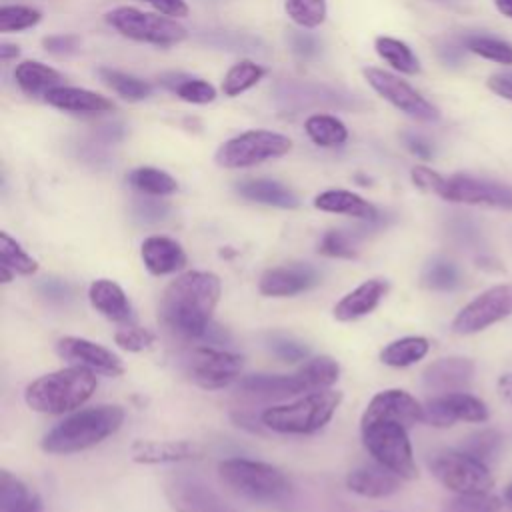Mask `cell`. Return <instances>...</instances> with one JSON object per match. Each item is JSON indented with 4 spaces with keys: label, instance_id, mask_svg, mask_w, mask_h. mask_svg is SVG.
I'll return each instance as SVG.
<instances>
[{
    "label": "cell",
    "instance_id": "b9f144b4",
    "mask_svg": "<svg viewBox=\"0 0 512 512\" xmlns=\"http://www.w3.org/2000/svg\"><path fill=\"white\" fill-rule=\"evenodd\" d=\"M286 14L302 28H316L326 20V0H284Z\"/></svg>",
    "mask_w": 512,
    "mask_h": 512
},
{
    "label": "cell",
    "instance_id": "5b68a950",
    "mask_svg": "<svg viewBox=\"0 0 512 512\" xmlns=\"http://www.w3.org/2000/svg\"><path fill=\"white\" fill-rule=\"evenodd\" d=\"M342 402V394L334 390L308 392L286 404L270 406L260 420L266 428L280 434H312L326 426Z\"/></svg>",
    "mask_w": 512,
    "mask_h": 512
},
{
    "label": "cell",
    "instance_id": "f546056e",
    "mask_svg": "<svg viewBox=\"0 0 512 512\" xmlns=\"http://www.w3.org/2000/svg\"><path fill=\"white\" fill-rule=\"evenodd\" d=\"M0 512H44L42 500L8 470L0 472Z\"/></svg>",
    "mask_w": 512,
    "mask_h": 512
},
{
    "label": "cell",
    "instance_id": "83f0119b",
    "mask_svg": "<svg viewBox=\"0 0 512 512\" xmlns=\"http://www.w3.org/2000/svg\"><path fill=\"white\" fill-rule=\"evenodd\" d=\"M238 388L242 392L260 396H288L308 392L298 370L294 374H248L238 378Z\"/></svg>",
    "mask_w": 512,
    "mask_h": 512
},
{
    "label": "cell",
    "instance_id": "d4e9b609",
    "mask_svg": "<svg viewBox=\"0 0 512 512\" xmlns=\"http://www.w3.org/2000/svg\"><path fill=\"white\" fill-rule=\"evenodd\" d=\"M314 206L322 212L346 214V216L368 220V222H378V218H380L378 210L368 200H364L362 196H358L350 190H342V188H330V190L320 192L314 198Z\"/></svg>",
    "mask_w": 512,
    "mask_h": 512
},
{
    "label": "cell",
    "instance_id": "f1b7e54d",
    "mask_svg": "<svg viewBox=\"0 0 512 512\" xmlns=\"http://www.w3.org/2000/svg\"><path fill=\"white\" fill-rule=\"evenodd\" d=\"M278 102H284L286 108H306L310 102L314 106L318 104H330V106H338V108H346V104L340 102V98H350L346 96H338L336 90L326 88V86H318V84H280L276 90Z\"/></svg>",
    "mask_w": 512,
    "mask_h": 512
},
{
    "label": "cell",
    "instance_id": "7bdbcfd3",
    "mask_svg": "<svg viewBox=\"0 0 512 512\" xmlns=\"http://www.w3.org/2000/svg\"><path fill=\"white\" fill-rule=\"evenodd\" d=\"M0 262L10 266L16 274H34L38 270V262L24 252V248L8 234L0 232Z\"/></svg>",
    "mask_w": 512,
    "mask_h": 512
},
{
    "label": "cell",
    "instance_id": "d6a6232c",
    "mask_svg": "<svg viewBox=\"0 0 512 512\" xmlns=\"http://www.w3.org/2000/svg\"><path fill=\"white\" fill-rule=\"evenodd\" d=\"M430 350V342L422 336H404L386 344L380 352V360L392 368H404L422 360Z\"/></svg>",
    "mask_w": 512,
    "mask_h": 512
},
{
    "label": "cell",
    "instance_id": "681fc988",
    "mask_svg": "<svg viewBox=\"0 0 512 512\" xmlns=\"http://www.w3.org/2000/svg\"><path fill=\"white\" fill-rule=\"evenodd\" d=\"M114 342L126 352H142L154 344V334L146 328L126 324L114 332Z\"/></svg>",
    "mask_w": 512,
    "mask_h": 512
},
{
    "label": "cell",
    "instance_id": "be15d7a7",
    "mask_svg": "<svg viewBox=\"0 0 512 512\" xmlns=\"http://www.w3.org/2000/svg\"><path fill=\"white\" fill-rule=\"evenodd\" d=\"M14 274H16V272H14L10 266H6V264L0 262V280H2L4 284H8V282L14 278Z\"/></svg>",
    "mask_w": 512,
    "mask_h": 512
},
{
    "label": "cell",
    "instance_id": "6f0895ef",
    "mask_svg": "<svg viewBox=\"0 0 512 512\" xmlns=\"http://www.w3.org/2000/svg\"><path fill=\"white\" fill-rule=\"evenodd\" d=\"M488 88L500 96V98H506V100H512V76H500V74H494L488 78Z\"/></svg>",
    "mask_w": 512,
    "mask_h": 512
},
{
    "label": "cell",
    "instance_id": "d6986e66",
    "mask_svg": "<svg viewBox=\"0 0 512 512\" xmlns=\"http://www.w3.org/2000/svg\"><path fill=\"white\" fill-rule=\"evenodd\" d=\"M474 362L462 356L440 358L426 366L422 372V386L434 394L464 392L472 384Z\"/></svg>",
    "mask_w": 512,
    "mask_h": 512
},
{
    "label": "cell",
    "instance_id": "11a10c76",
    "mask_svg": "<svg viewBox=\"0 0 512 512\" xmlns=\"http://www.w3.org/2000/svg\"><path fill=\"white\" fill-rule=\"evenodd\" d=\"M402 140H404L406 148H408L414 156H418V158H422V160H430V158L434 156V148H432L430 140H426L424 136L414 134V132H404V134H402Z\"/></svg>",
    "mask_w": 512,
    "mask_h": 512
},
{
    "label": "cell",
    "instance_id": "ba28073f",
    "mask_svg": "<svg viewBox=\"0 0 512 512\" xmlns=\"http://www.w3.org/2000/svg\"><path fill=\"white\" fill-rule=\"evenodd\" d=\"M292 148V140L272 130H246L224 144L214 154V160L222 168H250L268 160L282 158Z\"/></svg>",
    "mask_w": 512,
    "mask_h": 512
},
{
    "label": "cell",
    "instance_id": "7a4b0ae2",
    "mask_svg": "<svg viewBox=\"0 0 512 512\" xmlns=\"http://www.w3.org/2000/svg\"><path fill=\"white\" fill-rule=\"evenodd\" d=\"M124 422V410L114 404H100L82 408L42 436V450L48 454H74L88 450L114 432Z\"/></svg>",
    "mask_w": 512,
    "mask_h": 512
},
{
    "label": "cell",
    "instance_id": "816d5d0a",
    "mask_svg": "<svg viewBox=\"0 0 512 512\" xmlns=\"http://www.w3.org/2000/svg\"><path fill=\"white\" fill-rule=\"evenodd\" d=\"M42 46L50 52V54H56V56H68V54H74L80 46V40L78 36L74 34H54V36H46L42 40Z\"/></svg>",
    "mask_w": 512,
    "mask_h": 512
},
{
    "label": "cell",
    "instance_id": "836d02e7",
    "mask_svg": "<svg viewBox=\"0 0 512 512\" xmlns=\"http://www.w3.org/2000/svg\"><path fill=\"white\" fill-rule=\"evenodd\" d=\"M128 184L146 194V196H168L178 190L176 178H172L168 172L152 166H138L132 172H128Z\"/></svg>",
    "mask_w": 512,
    "mask_h": 512
},
{
    "label": "cell",
    "instance_id": "8fae6325",
    "mask_svg": "<svg viewBox=\"0 0 512 512\" xmlns=\"http://www.w3.org/2000/svg\"><path fill=\"white\" fill-rule=\"evenodd\" d=\"M362 72H364V78L368 80V84L384 100H388L394 108H398L406 116L420 120V122H436L440 118L438 108L432 102H428L416 88H412L400 76H396L388 70H382V68H374V66H368Z\"/></svg>",
    "mask_w": 512,
    "mask_h": 512
},
{
    "label": "cell",
    "instance_id": "6125c7cd",
    "mask_svg": "<svg viewBox=\"0 0 512 512\" xmlns=\"http://www.w3.org/2000/svg\"><path fill=\"white\" fill-rule=\"evenodd\" d=\"M496 8L500 14L512 18V0H496Z\"/></svg>",
    "mask_w": 512,
    "mask_h": 512
},
{
    "label": "cell",
    "instance_id": "91938a15",
    "mask_svg": "<svg viewBox=\"0 0 512 512\" xmlns=\"http://www.w3.org/2000/svg\"><path fill=\"white\" fill-rule=\"evenodd\" d=\"M18 54H20V48L16 44H10V42L0 44V60L2 62H10V60L18 58Z\"/></svg>",
    "mask_w": 512,
    "mask_h": 512
},
{
    "label": "cell",
    "instance_id": "003e7915",
    "mask_svg": "<svg viewBox=\"0 0 512 512\" xmlns=\"http://www.w3.org/2000/svg\"><path fill=\"white\" fill-rule=\"evenodd\" d=\"M510 76H512V74H510Z\"/></svg>",
    "mask_w": 512,
    "mask_h": 512
},
{
    "label": "cell",
    "instance_id": "ab89813d",
    "mask_svg": "<svg viewBox=\"0 0 512 512\" xmlns=\"http://www.w3.org/2000/svg\"><path fill=\"white\" fill-rule=\"evenodd\" d=\"M422 284L430 290L450 292L460 284V270L446 258H432L422 270Z\"/></svg>",
    "mask_w": 512,
    "mask_h": 512
},
{
    "label": "cell",
    "instance_id": "3957f363",
    "mask_svg": "<svg viewBox=\"0 0 512 512\" xmlns=\"http://www.w3.org/2000/svg\"><path fill=\"white\" fill-rule=\"evenodd\" d=\"M96 386L94 370L72 364L30 382L24 390V400L34 412L64 414L80 408L94 394Z\"/></svg>",
    "mask_w": 512,
    "mask_h": 512
},
{
    "label": "cell",
    "instance_id": "94428289",
    "mask_svg": "<svg viewBox=\"0 0 512 512\" xmlns=\"http://www.w3.org/2000/svg\"><path fill=\"white\" fill-rule=\"evenodd\" d=\"M440 56H442L446 62L454 64V62H458V60H460L462 50H460L458 46H444V48H440Z\"/></svg>",
    "mask_w": 512,
    "mask_h": 512
},
{
    "label": "cell",
    "instance_id": "52a82bcc",
    "mask_svg": "<svg viewBox=\"0 0 512 512\" xmlns=\"http://www.w3.org/2000/svg\"><path fill=\"white\" fill-rule=\"evenodd\" d=\"M104 18L120 36L162 48L180 44L188 36L186 28L176 22V18L144 12L134 6L112 8Z\"/></svg>",
    "mask_w": 512,
    "mask_h": 512
},
{
    "label": "cell",
    "instance_id": "44dd1931",
    "mask_svg": "<svg viewBox=\"0 0 512 512\" xmlns=\"http://www.w3.org/2000/svg\"><path fill=\"white\" fill-rule=\"evenodd\" d=\"M44 100L64 112H72V114H102V112H110L114 108L112 100H108L106 96L94 92V90H86V88H78V86H54L44 94Z\"/></svg>",
    "mask_w": 512,
    "mask_h": 512
},
{
    "label": "cell",
    "instance_id": "1f68e13d",
    "mask_svg": "<svg viewBox=\"0 0 512 512\" xmlns=\"http://www.w3.org/2000/svg\"><path fill=\"white\" fill-rule=\"evenodd\" d=\"M306 136L322 148L342 146L348 140V128L332 114H310L304 122Z\"/></svg>",
    "mask_w": 512,
    "mask_h": 512
},
{
    "label": "cell",
    "instance_id": "d590c367",
    "mask_svg": "<svg viewBox=\"0 0 512 512\" xmlns=\"http://www.w3.org/2000/svg\"><path fill=\"white\" fill-rule=\"evenodd\" d=\"M374 48H376L378 56L384 62H388L394 70H398L402 74H418L420 72V62L406 42H402L398 38H390V36H378L374 40Z\"/></svg>",
    "mask_w": 512,
    "mask_h": 512
},
{
    "label": "cell",
    "instance_id": "60d3db41",
    "mask_svg": "<svg viewBox=\"0 0 512 512\" xmlns=\"http://www.w3.org/2000/svg\"><path fill=\"white\" fill-rule=\"evenodd\" d=\"M464 48L478 54L480 58L510 66L512 64V44L494 36L484 34H472L464 38Z\"/></svg>",
    "mask_w": 512,
    "mask_h": 512
},
{
    "label": "cell",
    "instance_id": "7c38bea8",
    "mask_svg": "<svg viewBox=\"0 0 512 512\" xmlns=\"http://www.w3.org/2000/svg\"><path fill=\"white\" fill-rule=\"evenodd\" d=\"M512 316V284H498L468 302L452 320L456 334L468 336Z\"/></svg>",
    "mask_w": 512,
    "mask_h": 512
},
{
    "label": "cell",
    "instance_id": "680465c9",
    "mask_svg": "<svg viewBox=\"0 0 512 512\" xmlns=\"http://www.w3.org/2000/svg\"><path fill=\"white\" fill-rule=\"evenodd\" d=\"M498 392L504 400H508L512 404V374H504L498 380Z\"/></svg>",
    "mask_w": 512,
    "mask_h": 512
},
{
    "label": "cell",
    "instance_id": "e0dca14e",
    "mask_svg": "<svg viewBox=\"0 0 512 512\" xmlns=\"http://www.w3.org/2000/svg\"><path fill=\"white\" fill-rule=\"evenodd\" d=\"M56 354L62 360H68L70 364L86 366L96 374L100 372L106 376H120L124 372L122 360L114 352L86 338H78V336L60 338L56 342Z\"/></svg>",
    "mask_w": 512,
    "mask_h": 512
},
{
    "label": "cell",
    "instance_id": "cb8c5ba5",
    "mask_svg": "<svg viewBox=\"0 0 512 512\" xmlns=\"http://www.w3.org/2000/svg\"><path fill=\"white\" fill-rule=\"evenodd\" d=\"M400 476L376 462V466L354 468L346 476L348 490L366 498H386L400 490Z\"/></svg>",
    "mask_w": 512,
    "mask_h": 512
},
{
    "label": "cell",
    "instance_id": "ac0fdd59",
    "mask_svg": "<svg viewBox=\"0 0 512 512\" xmlns=\"http://www.w3.org/2000/svg\"><path fill=\"white\" fill-rule=\"evenodd\" d=\"M320 282V272L302 262H292L284 266L268 268L258 282V290L264 296H294L314 288Z\"/></svg>",
    "mask_w": 512,
    "mask_h": 512
},
{
    "label": "cell",
    "instance_id": "4fadbf2b",
    "mask_svg": "<svg viewBox=\"0 0 512 512\" xmlns=\"http://www.w3.org/2000/svg\"><path fill=\"white\" fill-rule=\"evenodd\" d=\"M242 370V356L212 348V346H198L190 352L188 372L192 380L206 390H218L234 380H238Z\"/></svg>",
    "mask_w": 512,
    "mask_h": 512
},
{
    "label": "cell",
    "instance_id": "603a6c76",
    "mask_svg": "<svg viewBox=\"0 0 512 512\" xmlns=\"http://www.w3.org/2000/svg\"><path fill=\"white\" fill-rule=\"evenodd\" d=\"M388 292V282L382 278H370L356 286L352 292H348L336 306H334V318L340 322H350L356 318H362L370 314L380 300Z\"/></svg>",
    "mask_w": 512,
    "mask_h": 512
},
{
    "label": "cell",
    "instance_id": "8d00e7d4",
    "mask_svg": "<svg viewBox=\"0 0 512 512\" xmlns=\"http://www.w3.org/2000/svg\"><path fill=\"white\" fill-rule=\"evenodd\" d=\"M298 372L304 378L308 392H316V390H328L332 384H336L340 376V366L330 356H316L304 362V366Z\"/></svg>",
    "mask_w": 512,
    "mask_h": 512
},
{
    "label": "cell",
    "instance_id": "e575fe53",
    "mask_svg": "<svg viewBox=\"0 0 512 512\" xmlns=\"http://www.w3.org/2000/svg\"><path fill=\"white\" fill-rule=\"evenodd\" d=\"M166 88H170L180 100L190 104H208L216 98V88L202 78L186 76V74H166L160 80Z\"/></svg>",
    "mask_w": 512,
    "mask_h": 512
},
{
    "label": "cell",
    "instance_id": "03108f58",
    "mask_svg": "<svg viewBox=\"0 0 512 512\" xmlns=\"http://www.w3.org/2000/svg\"><path fill=\"white\" fill-rule=\"evenodd\" d=\"M434 2H440V4H446V6H456L458 0H434Z\"/></svg>",
    "mask_w": 512,
    "mask_h": 512
},
{
    "label": "cell",
    "instance_id": "f35d334b",
    "mask_svg": "<svg viewBox=\"0 0 512 512\" xmlns=\"http://www.w3.org/2000/svg\"><path fill=\"white\" fill-rule=\"evenodd\" d=\"M264 74H266V70L260 64H256L252 60H240L226 72V76L222 80V92L226 96L234 98V96L250 90L252 86H256L264 78Z\"/></svg>",
    "mask_w": 512,
    "mask_h": 512
},
{
    "label": "cell",
    "instance_id": "8992f818",
    "mask_svg": "<svg viewBox=\"0 0 512 512\" xmlns=\"http://www.w3.org/2000/svg\"><path fill=\"white\" fill-rule=\"evenodd\" d=\"M360 428H362V442L378 464H382L384 468L392 470L394 474L406 480H412L418 476L406 426L398 422L380 420V422L360 424Z\"/></svg>",
    "mask_w": 512,
    "mask_h": 512
},
{
    "label": "cell",
    "instance_id": "9f6ffc18",
    "mask_svg": "<svg viewBox=\"0 0 512 512\" xmlns=\"http://www.w3.org/2000/svg\"><path fill=\"white\" fill-rule=\"evenodd\" d=\"M154 6L160 14L170 18H184L188 16V4L184 0H144Z\"/></svg>",
    "mask_w": 512,
    "mask_h": 512
},
{
    "label": "cell",
    "instance_id": "9a60e30c",
    "mask_svg": "<svg viewBox=\"0 0 512 512\" xmlns=\"http://www.w3.org/2000/svg\"><path fill=\"white\" fill-rule=\"evenodd\" d=\"M458 420L484 422L488 420L486 404L466 392L440 394L424 404V422L434 428H448Z\"/></svg>",
    "mask_w": 512,
    "mask_h": 512
},
{
    "label": "cell",
    "instance_id": "5bb4252c",
    "mask_svg": "<svg viewBox=\"0 0 512 512\" xmlns=\"http://www.w3.org/2000/svg\"><path fill=\"white\" fill-rule=\"evenodd\" d=\"M166 498L174 512H236L202 478L178 472L166 482Z\"/></svg>",
    "mask_w": 512,
    "mask_h": 512
},
{
    "label": "cell",
    "instance_id": "7dc6e473",
    "mask_svg": "<svg viewBox=\"0 0 512 512\" xmlns=\"http://www.w3.org/2000/svg\"><path fill=\"white\" fill-rule=\"evenodd\" d=\"M500 500L490 492H476V494H458L456 498L448 500L442 512H498Z\"/></svg>",
    "mask_w": 512,
    "mask_h": 512
},
{
    "label": "cell",
    "instance_id": "bcb514c9",
    "mask_svg": "<svg viewBox=\"0 0 512 512\" xmlns=\"http://www.w3.org/2000/svg\"><path fill=\"white\" fill-rule=\"evenodd\" d=\"M500 446H502V436H500V432L488 428V430H478V432L470 434V436L462 442L460 450L486 464L488 460H492V458L498 454Z\"/></svg>",
    "mask_w": 512,
    "mask_h": 512
},
{
    "label": "cell",
    "instance_id": "e7e4bbea",
    "mask_svg": "<svg viewBox=\"0 0 512 512\" xmlns=\"http://www.w3.org/2000/svg\"><path fill=\"white\" fill-rule=\"evenodd\" d=\"M504 498H506V500L512 504V484H510V486L504 490Z\"/></svg>",
    "mask_w": 512,
    "mask_h": 512
},
{
    "label": "cell",
    "instance_id": "f6af8a7d",
    "mask_svg": "<svg viewBox=\"0 0 512 512\" xmlns=\"http://www.w3.org/2000/svg\"><path fill=\"white\" fill-rule=\"evenodd\" d=\"M42 12L24 4H4L0 8V32H20L36 26Z\"/></svg>",
    "mask_w": 512,
    "mask_h": 512
},
{
    "label": "cell",
    "instance_id": "74e56055",
    "mask_svg": "<svg viewBox=\"0 0 512 512\" xmlns=\"http://www.w3.org/2000/svg\"><path fill=\"white\" fill-rule=\"evenodd\" d=\"M98 74L124 100L140 102V100L148 98L150 92H152V86L146 80L136 78L132 74H126V72H120V70H112V68H100Z\"/></svg>",
    "mask_w": 512,
    "mask_h": 512
},
{
    "label": "cell",
    "instance_id": "277c9868",
    "mask_svg": "<svg viewBox=\"0 0 512 512\" xmlns=\"http://www.w3.org/2000/svg\"><path fill=\"white\" fill-rule=\"evenodd\" d=\"M220 478L242 498L280 506L294 496L290 478L276 466L250 458H226L218 464Z\"/></svg>",
    "mask_w": 512,
    "mask_h": 512
},
{
    "label": "cell",
    "instance_id": "f5cc1de1",
    "mask_svg": "<svg viewBox=\"0 0 512 512\" xmlns=\"http://www.w3.org/2000/svg\"><path fill=\"white\" fill-rule=\"evenodd\" d=\"M134 214L138 220L150 224V222H160L168 214V204L158 202V200H138L134 204Z\"/></svg>",
    "mask_w": 512,
    "mask_h": 512
},
{
    "label": "cell",
    "instance_id": "4316f807",
    "mask_svg": "<svg viewBox=\"0 0 512 512\" xmlns=\"http://www.w3.org/2000/svg\"><path fill=\"white\" fill-rule=\"evenodd\" d=\"M88 300L96 312L112 322H126L130 318V302L124 290L106 278L94 280L88 288Z\"/></svg>",
    "mask_w": 512,
    "mask_h": 512
},
{
    "label": "cell",
    "instance_id": "ee69618b",
    "mask_svg": "<svg viewBox=\"0 0 512 512\" xmlns=\"http://www.w3.org/2000/svg\"><path fill=\"white\" fill-rule=\"evenodd\" d=\"M266 348L280 358L282 362H298V360H306L310 354V348L298 340L292 334H284V332H270L266 334Z\"/></svg>",
    "mask_w": 512,
    "mask_h": 512
},
{
    "label": "cell",
    "instance_id": "9c48e42d",
    "mask_svg": "<svg viewBox=\"0 0 512 512\" xmlns=\"http://www.w3.org/2000/svg\"><path fill=\"white\" fill-rule=\"evenodd\" d=\"M432 474L456 494L490 492L494 480L484 462L462 450H442L430 460Z\"/></svg>",
    "mask_w": 512,
    "mask_h": 512
},
{
    "label": "cell",
    "instance_id": "f907efd6",
    "mask_svg": "<svg viewBox=\"0 0 512 512\" xmlns=\"http://www.w3.org/2000/svg\"><path fill=\"white\" fill-rule=\"evenodd\" d=\"M288 46L290 50L300 56V58H312L320 52V40L310 34V32H304V30H290L288 36Z\"/></svg>",
    "mask_w": 512,
    "mask_h": 512
},
{
    "label": "cell",
    "instance_id": "4dcf8cb0",
    "mask_svg": "<svg viewBox=\"0 0 512 512\" xmlns=\"http://www.w3.org/2000/svg\"><path fill=\"white\" fill-rule=\"evenodd\" d=\"M14 80L26 94H46L50 88L58 86L62 76L58 70L50 68L48 64H42L38 60H22L14 68Z\"/></svg>",
    "mask_w": 512,
    "mask_h": 512
},
{
    "label": "cell",
    "instance_id": "7402d4cb",
    "mask_svg": "<svg viewBox=\"0 0 512 512\" xmlns=\"http://www.w3.org/2000/svg\"><path fill=\"white\" fill-rule=\"evenodd\" d=\"M140 256L146 270L154 276L178 272L186 266L184 248L168 236H148L140 246Z\"/></svg>",
    "mask_w": 512,
    "mask_h": 512
},
{
    "label": "cell",
    "instance_id": "ffe728a7",
    "mask_svg": "<svg viewBox=\"0 0 512 512\" xmlns=\"http://www.w3.org/2000/svg\"><path fill=\"white\" fill-rule=\"evenodd\" d=\"M200 446L190 440H136L130 456L138 464H172L198 458Z\"/></svg>",
    "mask_w": 512,
    "mask_h": 512
},
{
    "label": "cell",
    "instance_id": "6da1fadb",
    "mask_svg": "<svg viewBox=\"0 0 512 512\" xmlns=\"http://www.w3.org/2000/svg\"><path fill=\"white\" fill-rule=\"evenodd\" d=\"M222 284L214 272L190 270L172 280L160 298V322L176 336L204 338L212 312L220 300Z\"/></svg>",
    "mask_w": 512,
    "mask_h": 512
},
{
    "label": "cell",
    "instance_id": "484cf974",
    "mask_svg": "<svg viewBox=\"0 0 512 512\" xmlns=\"http://www.w3.org/2000/svg\"><path fill=\"white\" fill-rule=\"evenodd\" d=\"M236 192L246 200L274 206V208H284V210L298 208V204H300L298 196L288 186H284L276 180H270V178L242 180L236 184Z\"/></svg>",
    "mask_w": 512,
    "mask_h": 512
},
{
    "label": "cell",
    "instance_id": "db71d44e",
    "mask_svg": "<svg viewBox=\"0 0 512 512\" xmlns=\"http://www.w3.org/2000/svg\"><path fill=\"white\" fill-rule=\"evenodd\" d=\"M38 290L42 296H46L52 302H64L66 298L72 296V288L68 282L58 280V278H46L38 284Z\"/></svg>",
    "mask_w": 512,
    "mask_h": 512
},
{
    "label": "cell",
    "instance_id": "30bf717a",
    "mask_svg": "<svg viewBox=\"0 0 512 512\" xmlns=\"http://www.w3.org/2000/svg\"><path fill=\"white\" fill-rule=\"evenodd\" d=\"M434 194L448 202L512 210V186L470 174L442 176Z\"/></svg>",
    "mask_w": 512,
    "mask_h": 512
},
{
    "label": "cell",
    "instance_id": "c3c4849f",
    "mask_svg": "<svg viewBox=\"0 0 512 512\" xmlns=\"http://www.w3.org/2000/svg\"><path fill=\"white\" fill-rule=\"evenodd\" d=\"M318 252L330 258H356V248L352 236L342 230H328L320 238Z\"/></svg>",
    "mask_w": 512,
    "mask_h": 512
},
{
    "label": "cell",
    "instance_id": "2e32d148",
    "mask_svg": "<svg viewBox=\"0 0 512 512\" xmlns=\"http://www.w3.org/2000/svg\"><path fill=\"white\" fill-rule=\"evenodd\" d=\"M398 422L406 428H412L418 422H424V406L408 392L392 388L378 392L366 406L360 424L368 422Z\"/></svg>",
    "mask_w": 512,
    "mask_h": 512
}]
</instances>
